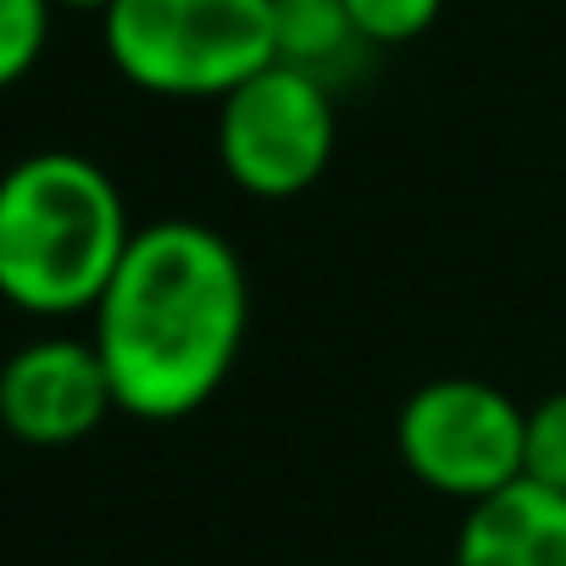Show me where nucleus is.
I'll return each instance as SVG.
<instances>
[{"mask_svg":"<svg viewBox=\"0 0 566 566\" xmlns=\"http://www.w3.org/2000/svg\"><path fill=\"white\" fill-rule=\"evenodd\" d=\"M90 317L117 411L184 422L217 400L244 350L250 277L217 228L161 217L134 228V244Z\"/></svg>","mask_w":566,"mask_h":566,"instance_id":"1","label":"nucleus"},{"mask_svg":"<svg viewBox=\"0 0 566 566\" xmlns=\"http://www.w3.org/2000/svg\"><path fill=\"white\" fill-rule=\"evenodd\" d=\"M134 244L117 178L78 150H34L0 172V301L29 317L95 312Z\"/></svg>","mask_w":566,"mask_h":566,"instance_id":"2","label":"nucleus"},{"mask_svg":"<svg viewBox=\"0 0 566 566\" xmlns=\"http://www.w3.org/2000/svg\"><path fill=\"white\" fill-rule=\"evenodd\" d=\"M106 62L161 101H222L272 67V0H112Z\"/></svg>","mask_w":566,"mask_h":566,"instance_id":"3","label":"nucleus"},{"mask_svg":"<svg viewBox=\"0 0 566 566\" xmlns=\"http://www.w3.org/2000/svg\"><path fill=\"white\" fill-rule=\"evenodd\" d=\"M339 145V112L328 78L301 67H261L233 95L217 101V161L233 189L250 200H295L306 195Z\"/></svg>","mask_w":566,"mask_h":566,"instance_id":"4","label":"nucleus"},{"mask_svg":"<svg viewBox=\"0 0 566 566\" xmlns=\"http://www.w3.org/2000/svg\"><path fill=\"white\" fill-rule=\"evenodd\" d=\"M527 411L483 378H433L406 395L395 450L406 472L444 500L478 505L522 478Z\"/></svg>","mask_w":566,"mask_h":566,"instance_id":"5","label":"nucleus"},{"mask_svg":"<svg viewBox=\"0 0 566 566\" xmlns=\"http://www.w3.org/2000/svg\"><path fill=\"white\" fill-rule=\"evenodd\" d=\"M117 411L95 339L45 334L0 361V428L29 450L84 444Z\"/></svg>","mask_w":566,"mask_h":566,"instance_id":"6","label":"nucleus"},{"mask_svg":"<svg viewBox=\"0 0 566 566\" xmlns=\"http://www.w3.org/2000/svg\"><path fill=\"white\" fill-rule=\"evenodd\" d=\"M455 566H566V494L516 478L511 489L467 505Z\"/></svg>","mask_w":566,"mask_h":566,"instance_id":"7","label":"nucleus"},{"mask_svg":"<svg viewBox=\"0 0 566 566\" xmlns=\"http://www.w3.org/2000/svg\"><path fill=\"white\" fill-rule=\"evenodd\" d=\"M356 45L345 0H272V62L328 78Z\"/></svg>","mask_w":566,"mask_h":566,"instance_id":"8","label":"nucleus"},{"mask_svg":"<svg viewBox=\"0 0 566 566\" xmlns=\"http://www.w3.org/2000/svg\"><path fill=\"white\" fill-rule=\"evenodd\" d=\"M51 0H0V90L23 84L51 40Z\"/></svg>","mask_w":566,"mask_h":566,"instance_id":"9","label":"nucleus"},{"mask_svg":"<svg viewBox=\"0 0 566 566\" xmlns=\"http://www.w3.org/2000/svg\"><path fill=\"white\" fill-rule=\"evenodd\" d=\"M345 12L361 45H411L439 23L444 0H345Z\"/></svg>","mask_w":566,"mask_h":566,"instance_id":"10","label":"nucleus"},{"mask_svg":"<svg viewBox=\"0 0 566 566\" xmlns=\"http://www.w3.org/2000/svg\"><path fill=\"white\" fill-rule=\"evenodd\" d=\"M522 478L566 494V389L544 395L527 411V444H522Z\"/></svg>","mask_w":566,"mask_h":566,"instance_id":"11","label":"nucleus"},{"mask_svg":"<svg viewBox=\"0 0 566 566\" xmlns=\"http://www.w3.org/2000/svg\"><path fill=\"white\" fill-rule=\"evenodd\" d=\"M51 7H67V12H106L112 0H51Z\"/></svg>","mask_w":566,"mask_h":566,"instance_id":"12","label":"nucleus"}]
</instances>
